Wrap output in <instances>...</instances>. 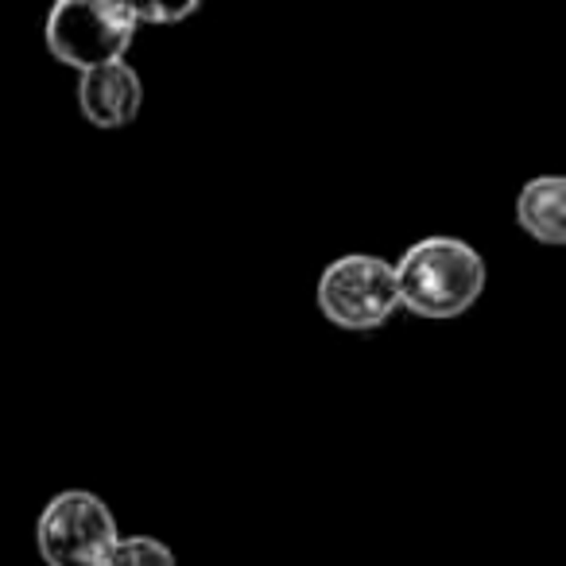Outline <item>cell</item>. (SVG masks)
<instances>
[{
	"instance_id": "2",
	"label": "cell",
	"mask_w": 566,
	"mask_h": 566,
	"mask_svg": "<svg viewBox=\"0 0 566 566\" xmlns=\"http://www.w3.org/2000/svg\"><path fill=\"white\" fill-rule=\"evenodd\" d=\"M136 32L128 0H59L43 20L51 59L78 74L128 59Z\"/></svg>"
},
{
	"instance_id": "3",
	"label": "cell",
	"mask_w": 566,
	"mask_h": 566,
	"mask_svg": "<svg viewBox=\"0 0 566 566\" xmlns=\"http://www.w3.org/2000/svg\"><path fill=\"white\" fill-rule=\"evenodd\" d=\"M315 303L338 331L369 334L400 315L392 260L377 252H346L318 272Z\"/></svg>"
},
{
	"instance_id": "1",
	"label": "cell",
	"mask_w": 566,
	"mask_h": 566,
	"mask_svg": "<svg viewBox=\"0 0 566 566\" xmlns=\"http://www.w3.org/2000/svg\"><path fill=\"white\" fill-rule=\"evenodd\" d=\"M400 311L427 323H454L470 315L489 287L485 256L470 241L450 233H431L411 241L392 260Z\"/></svg>"
},
{
	"instance_id": "4",
	"label": "cell",
	"mask_w": 566,
	"mask_h": 566,
	"mask_svg": "<svg viewBox=\"0 0 566 566\" xmlns=\"http://www.w3.org/2000/svg\"><path fill=\"white\" fill-rule=\"evenodd\" d=\"M120 527L90 489H59L35 516V547L48 566H105Z\"/></svg>"
},
{
	"instance_id": "7",
	"label": "cell",
	"mask_w": 566,
	"mask_h": 566,
	"mask_svg": "<svg viewBox=\"0 0 566 566\" xmlns=\"http://www.w3.org/2000/svg\"><path fill=\"white\" fill-rule=\"evenodd\" d=\"M105 566H179V558H175L171 543L156 539V535H120Z\"/></svg>"
},
{
	"instance_id": "6",
	"label": "cell",
	"mask_w": 566,
	"mask_h": 566,
	"mask_svg": "<svg viewBox=\"0 0 566 566\" xmlns=\"http://www.w3.org/2000/svg\"><path fill=\"white\" fill-rule=\"evenodd\" d=\"M516 221L532 241L547 249L566 244V179L563 175H535L516 195Z\"/></svg>"
},
{
	"instance_id": "5",
	"label": "cell",
	"mask_w": 566,
	"mask_h": 566,
	"mask_svg": "<svg viewBox=\"0 0 566 566\" xmlns=\"http://www.w3.org/2000/svg\"><path fill=\"white\" fill-rule=\"evenodd\" d=\"M78 109L86 125L102 128V133H120V128L136 125L144 109V78L128 59L120 63H105L97 71L78 74Z\"/></svg>"
},
{
	"instance_id": "8",
	"label": "cell",
	"mask_w": 566,
	"mask_h": 566,
	"mask_svg": "<svg viewBox=\"0 0 566 566\" xmlns=\"http://www.w3.org/2000/svg\"><path fill=\"white\" fill-rule=\"evenodd\" d=\"M198 9H202L198 0H187V4H179V9H167V4H128L136 28H144V24H182V20L195 17Z\"/></svg>"
}]
</instances>
